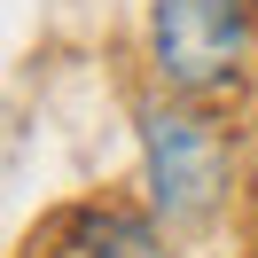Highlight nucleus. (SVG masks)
I'll return each mask as SVG.
<instances>
[{"label":"nucleus","instance_id":"obj_1","mask_svg":"<svg viewBox=\"0 0 258 258\" xmlns=\"http://www.w3.org/2000/svg\"><path fill=\"white\" fill-rule=\"evenodd\" d=\"M133 141H141L149 211L164 227H204L227 204V133L188 94H149L133 110Z\"/></svg>","mask_w":258,"mask_h":258},{"label":"nucleus","instance_id":"obj_2","mask_svg":"<svg viewBox=\"0 0 258 258\" xmlns=\"http://www.w3.org/2000/svg\"><path fill=\"white\" fill-rule=\"evenodd\" d=\"M258 0H149V63L164 94H227L250 63Z\"/></svg>","mask_w":258,"mask_h":258},{"label":"nucleus","instance_id":"obj_3","mask_svg":"<svg viewBox=\"0 0 258 258\" xmlns=\"http://www.w3.org/2000/svg\"><path fill=\"white\" fill-rule=\"evenodd\" d=\"M63 227H71V250L79 258H172L164 250V219L157 211H133V204H86Z\"/></svg>","mask_w":258,"mask_h":258}]
</instances>
